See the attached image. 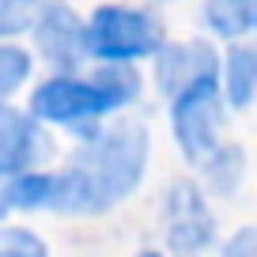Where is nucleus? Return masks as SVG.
Listing matches in <instances>:
<instances>
[{
    "instance_id": "obj_1",
    "label": "nucleus",
    "mask_w": 257,
    "mask_h": 257,
    "mask_svg": "<svg viewBox=\"0 0 257 257\" xmlns=\"http://www.w3.org/2000/svg\"><path fill=\"white\" fill-rule=\"evenodd\" d=\"M152 155L148 125L137 117L98 121L80 133L68 163L57 170V204L64 216H106L140 189Z\"/></svg>"
},
{
    "instance_id": "obj_2",
    "label": "nucleus",
    "mask_w": 257,
    "mask_h": 257,
    "mask_svg": "<svg viewBox=\"0 0 257 257\" xmlns=\"http://www.w3.org/2000/svg\"><path fill=\"white\" fill-rule=\"evenodd\" d=\"M144 80L133 64H98L95 72H53L34 83L27 113L46 128H72L76 137L133 106Z\"/></svg>"
},
{
    "instance_id": "obj_3",
    "label": "nucleus",
    "mask_w": 257,
    "mask_h": 257,
    "mask_svg": "<svg viewBox=\"0 0 257 257\" xmlns=\"http://www.w3.org/2000/svg\"><path fill=\"white\" fill-rule=\"evenodd\" d=\"M83 46H87V61L137 64V61L155 57L167 46V31H163V19L152 8L98 4L83 19Z\"/></svg>"
},
{
    "instance_id": "obj_4",
    "label": "nucleus",
    "mask_w": 257,
    "mask_h": 257,
    "mask_svg": "<svg viewBox=\"0 0 257 257\" xmlns=\"http://www.w3.org/2000/svg\"><path fill=\"white\" fill-rule=\"evenodd\" d=\"M170 133H174L178 152L189 163L201 167L204 159L227 144L223 140V95H219V76L197 80L170 95Z\"/></svg>"
},
{
    "instance_id": "obj_5",
    "label": "nucleus",
    "mask_w": 257,
    "mask_h": 257,
    "mask_svg": "<svg viewBox=\"0 0 257 257\" xmlns=\"http://www.w3.org/2000/svg\"><path fill=\"white\" fill-rule=\"evenodd\" d=\"M31 34H34V49L53 64L57 72H80V64L87 61L83 19L64 0H46V8L38 12Z\"/></svg>"
},
{
    "instance_id": "obj_6",
    "label": "nucleus",
    "mask_w": 257,
    "mask_h": 257,
    "mask_svg": "<svg viewBox=\"0 0 257 257\" xmlns=\"http://www.w3.org/2000/svg\"><path fill=\"white\" fill-rule=\"evenodd\" d=\"M49 152H53V140H49L46 125H38L19 106L0 102V182L34 170Z\"/></svg>"
},
{
    "instance_id": "obj_7",
    "label": "nucleus",
    "mask_w": 257,
    "mask_h": 257,
    "mask_svg": "<svg viewBox=\"0 0 257 257\" xmlns=\"http://www.w3.org/2000/svg\"><path fill=\"white\" fill-rule=\"evenodd\" d=\"M212 234H216V219H212L201 189L193 182H178L167 193V242L182 257H193L212 246Z\"/></svg>"
},
{
    "instance_id": "obj_8",
    "label": "nucleus",
    "mask_w": 257,
    "mask_h": 257,
    "mask_svg": "<svg viewBox=\"0 0 257 257\" xmlns=\"http://www.w3.org/2000/svg\"><path fill=\"white\" fill-rule=\"evenodd\" d=\"M155 61V83H159L163 95H178L182 87L197 80H208V76H219V57L208 42L193 38V42H167Z\"/></svg>"
},
{
    "instance_id": "obj_9",
    "label": "nucleus",
    "mask_w": 257,
    "mask_h": 257,
    "mask_svg": "<svg viewBox=\"0 0 257 257\" xmlns=\"http://www.w3.org/2000/svg\"><path fill=\"white\" fill-rule=\"evenodd\" d=\"M219 95L223 106L231 110H246L257 98V46H242L234 42L219 61Z\"/></svg>"
},
{
    "instance_id": "obj_10",
    "label": "nucleus",
    "mask_w": 257,
    "mask_h": 257,
    "mask_svg": "<svg viewBox=\"0 0 257 257\" xmlns=\"http://www.w3.org/2000/svg\"><path fill=\"white\" fill-rule=\"evenodd\" d=\"M4 201L12 212H53L57 204V170H23V174L0 182Z\"/></svg>"
},
{
    "instance_id": "obj_11",
    "label": "nucleus",
    "mask_w": 257,
    "mask_h": 257,
    "mask_svg": "<svg viewBox=\"0 0 257 257\" xmlns=\"http://www.w3.org/2000/svg\"><path fill=\"white\" fill-rule=\"evenodd\" d=\"M257 19V0H204V27L219 38H242Z\"/></svg>"
},
{
    "instance_id": "obj_12",
    "label": "nucleus",
    "mask_w": 257,
    "mask_h": 257,
    "mask_svg": "<svg viewBox=\"0 0 257 257\" xmlns=\"http://www.w3.org/2000/svg\"><path fill=\"white\" fill-rule=\"evenodd\" d=\"M34 76V53L19 42H0V102H12Z\"/></svg>"
},
{
    "instance_id": "obj_13",
    "label": "nucleus",
    "mask_w": 257,
    "mask_h": 257,
    "mask_svg": "<svg viewBox=\"0 0 257 257\" xmlns=\"http://www.w3.org/2000/svg\"><path fill=\"white\" fill-rule=\"evenodd\" d=\"M46 0H0V42H16L19 34H31Z\"/></svg>"
},
{
    "instance_id": "obj_14",
    "label": "nucleus",
    "mask_w": 257,
    "mask_h": 257,
    "mask_svg": "<svg viewBox=\"0 0 257 257\" xmlns=\"http://www.w3.org/2000/svg\"><path fill=\"white\" fill-rule=\"evenodd\" d=\"M201 170L208 174V182L216 185V193H231L234 185H238V178H242V152L231 148V144H223L212 159L201 163Z\"/></svg>"
},
{
    "instance_id": "obj_15",
    "label": "nucleus",
    "mask_w": 257,
    "mask_h": 257,
    "mask_svg": "<svg viewBox=\"0 0 257 257\" xmlns=\"http://www.w3.org/2000/svg\"><path fill=\"white\" fill-rule=\"evenodd\" d=\"M0 257H49V246L31 227H0Z\"/></svg>"
},
{
    "instance_id": "obj_16",
    "label": "nucleus",
    "mask_w": 257,
    "mask_h": 257,
    "mask_svg": "<svg viewBox=\"0 0 257 257\" xmlns=\"http://www.w3.org/2000/svg\"><path fill=\"white\" fill-rule=\"evenodd\" d=\"M223 257H257V231L242 227L231 234V242L223 246Z\"/></svg>"
},
{
    "instance_id": "obj_17",
    "label": "nucleus",
    "mask_w": 257,
    "mask_h": 257,
    "mask_svg": "<svg viewBox=\"0 0 257 257\" xmlns=\"http://www.w3.org/2000/svg\"><path fill=\"white\" fill-rule=\"evenodd\" d=\"M8 216H12V208H8V201H4V189H0V227H4Z\"/></svg>"
},
{
    "instance_id": "obj_18",
    "label": "nucleus",
    "mask_w": 257,
    "mask_h": 257,
    "mask_svg": "<svg viewBox=\"0 0 257 257\" xmlns=\"http://www.w3.org/2000/svg\"><path fill=\"white\" fill-rule=\"evenodd\" d=\"M140 257H163V253H155V249H148V253H140Z\"/></svg>"
},
{
    "instance_id": "obj_19",
    "label": "nucleus",
    "mask_w": 257,
    "mask_h": 257,
    "mask_svg": "<svg viewBox=\"0 0 257 257\" xmlns=\"http://www.w3.org/2000/svg\"><path fill=\"white\" fill-rule=\"evenodd\" d=\"M152 4H167V0H152Z\"/></svg>"
},
{
    "instance_id": "obj_20",
    "label": "nucleus",
    "mask_w": 257,
    "mask_h": 257,
    "mask_svg": "<svg viewBox=\"0 0 257 257\" xmlns=\"http://www.w3.org/2000/svg\"><path fill=\"white\" fill-rule=\"evenodd\" d=\"M253 31H257V19H253Z\"/></svg>"
}]
</instances>
